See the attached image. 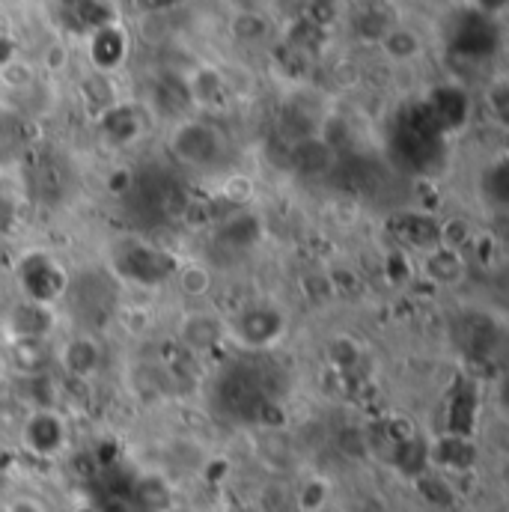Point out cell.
Returning a JSON list of instances; mask_svg holds the SVG:
<instances>
[{
  "label": "cell",
  "mask_w": 509,
  "mask_h": 512,
  "mask_svg": "<svg viewBox=\"0 0 509 512\" xmlns=\"http://www.w3.org/2000/svg\"><path fill=\"white\" fill-rule=\"evenodd\" d=\"M21 441L33 456H42V459L57 456L63 450V444H66V423L54 411H39V414H33L27 420V426L21 432Z\"/></svg>",
  "instance_id": "1"
},
{
  "label": "cell",
  "mask_w": 509,
  "mask_h": 512,
  "mask_svg": "<svg viewBox=\"0 0 509 512\" xmlns=\"http://www.w3.org/2000/svg\"><path fill=\"white\" fill-rule=\"evenodd\" d=\"M382 48L390 60L405 63V60H414V57L423 51V42H420V36H417L414 30H408V27H393V30H387L382 36Z\"/></svg>",
  "instance_id": "2"
},
{
  "label": "cell",
  "mask_w": 509,
  "mask_h": 512,
  "mask_svg": "<svg viewBox=\"0 0 509 512\" xmlns=\"http://www.w3.org/2000/svg\"><path fill=\"white\" fill-rule=\"evenodd\" d=\"M179 286H182V292H185V295L200 298V295H206V292H209V286H212V274H209V268H206V265H200V262L185 265V268L179 271Z\"/></svg>",
  "instance_id": "3"
},
{
  "label": "cell",
  "mask_w": 509,
  "mask_h": 512,
  "mask_svg": "<svg viewBox=\"0 0 509 512\" xmlns=\"http://www.w3.org/2000/svg\"><path fill=\"white\" fill-rule=\"evenodd\" d=\"M325 501H328V483L325 480H310L298 492V510L301 512H319L325 507Z\"/></svg>",
  "instance_id": "4"
},
{
  "label": "cell",
  "mask_w": 509,
  "mask_h": 512,
  "mask_svg": "<svg viewBox=\"0 0 509 512\" xmlns=\"http://www.w3.org/2000/svg\"><path fill=\"white\" fill-rule=\"evenodd\" d=\"M486 102H489V108H492V117H495L498 123H507V81H504V78H498V81L486 90Z\"/></svg>",
  "instance_id": "5"
},
{
  "label": "cell",
  "mask_w": 509,
  "mask_h": 512,
  "mask_svg": "<svg viewBox=\"0 0 509 512\" xmlns=\"http://www.w3.org/2000/svg\"><path fill=\"white\" fill-rule=\"evenodd\" d=\"M509 0H474V6L483 12V15H492V18H498V15H504V9H507Z\"/></svg>",
  "instance_id": "6"
},
{
  "label": "cell",
  "mask_w": 509,
  "mask_h": 512,
  "mask_svg": "<svg viewBox=\"0 0 509 512\" xmlns=\"http://www.w3.org/2000/svg\"><path fill=\"white\" fill-rule=\"evenodd\" d=\"M9 512H42L39 510V504H33V501H15Z\"/></svg>",
  "instance_id": "7"
}]
</instances>
